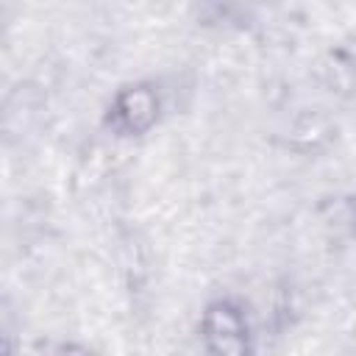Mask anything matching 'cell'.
<instances>
[{
  "label": "cell",
  "mask_w": 356,
  "mask_h": 356,
  "mask_svg": "<svg viewBox=\"0 0 356 356\" xmlns=\"http://www.w3.org/2000/svg\"><path fill=\"white\" fill-rule=\"evenodd\" d=\"M161 120V92L153 81L122 83L106 103L103 125L120 139H139Z\"/></svg>",
  "instance_id": "2"
},
{
  "label": "cell",
  "mask_w": 356,
  "mask_h": 356,
  "mask_svg": "<svg viewBox=\"0 0 356 356\" xmlns=\"http://www.w3.org/2000/svg\"><path fill=\"white\" fill-rule=\"evenodd\" d=\"M203 356H256L250 317L236 298H211L197 320Z\"/></svg>",
  "instance_id": "1"
},
{
  "label": "cell",
  "mask_w": 356,
  "mask_h": 356,
  "mask_svg": "<svg viewBox=\"0 0 356 356\" xmlns=\"http://www.w3.org/2000/svg\"><path fill=\"white\" fill-rule=\"evenodd\" d=\"M50 356H95V350L83 342H58Z\"/></svg>",
  "instance_id": "3"
}]
</instances>
